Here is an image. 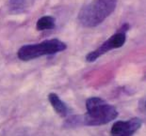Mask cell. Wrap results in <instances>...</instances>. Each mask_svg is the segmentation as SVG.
Returning <instances> with one entry per match:
<instances>
[{
	"label": "cell",
	"mask_w": 146,
	"mask_h": 136,
	"mask_svg": "<svg viewBox=\"0 0 146 136\" xmlns=\"http://www.w3.org/2000/svg\"><path fill=\"white\" fill-rule=\"evenodd\" d=\"M55 27V18L52 16H43L40 18L36 24V28L39 31L52 29Z\"/></svg>",
	"instance_id": "8"
},
{
	"label": "cell",
	"mask_w": 146,
	"mask_h": 136,
	"mask_svg": "<svg viewBox=\"0 0 146 136\" xmlns=\"http://www.w3.org/2000/svg\"><path fill=\"white\" fill-rule=\"evenodd\" d=\"M34 0H10V10L13 13H22L31 7Z\"/></svg>",
	"instance_id": "7"
},
{
	"label": "cell",
	"mask_w": 146,
	"mask_h": 136,
	"mask_svg": "<svg viewBox=\"0 0 146 136\" xmlns=\"http://www.w3.org/2000/svg\"><path fill=\"white\" fill-rule=\"evenodd\" d=\"M117 7V0H94L86 5L78 14L79 23L85 27L99 26Z\"/></svg>",
	"instance_id": "2"
},
{
	"label": "cell",
	"mask_w": 146,
	"mask_h": 136,
	"mask_svg": "<svg viewBox=\"0 0 146 136\" xmlns=\"http://www.w3.org/2000/svg\"><path fill=\"white\" fill-rule=\"evenodd\" d=\"M142 126V120L139 117H133L126 121L119 120L111 127V136H133Z\"/></svg>",
	"instance_id": "5"
},
{
	"label": "cell",
	"mask_w": 146,
	"mask_h": 136,
	"mask_svg": "<svg viewBox=\"0 0 146 136\" xmlns=\"http://www.w3.org/2000/svg\"><path fill=\"white\" fill-rule=\"evenodd\" d=\"M128 30H129V24H125L121 27V29L118 30V32H116L110 39H108L107 41H104L97 49L89 53L86 57V60L88 62H94L97 58L102 57L106 53L114 50V49L121 48L122 46H123L126 41V32Z\"/></svg>",
	"instance_id": "4"
},
{
	"label": "cell",
	"mask_w": 146,
	"mask_h": 136,
	"mask_svg": "<svg viewBox=\"0 0 146 136\" xmlns=\"http://www.w3.org/2000/svg\"><path fill=\"white\" fill-rule=\"evenodd\" d=\"M87 113L81 116L82 125L102 126L116 119L118 111L115 106L99 97H92L86 101Z\"/></svg>",
	"instance_id": "1"
},
{
	"label": "cell",
	"mask_w": 146,
	"mask_h": 136,
	"mask_svg": "<svg viewBox=\"0 0 146 136\" xmlns=\"http://www.w3.org/2000/svg\"><path fill=\"white\" fill-rule=\"evenodd\" d=\"M66 43L58 39L43 41L41 43L24 45L19 49L17 55L19 59L23 61H29L43 55H55L57 53L66 50Z\"/></svg>",
	"instance_id": "3"
},
{
	"label": "cell",
	"mask_w": 146,
	"mask_h": 136,
	"mask_svg": "<svg viewBox=\"0 0 146 136\" xmlns=\"http://www.w3.org/2000/svg\"><path fill=\"white\" fill-rule=\"evenodd\" d=\"M48 100L50 101L53 109L56 111V113L58 114L60 117H66L68 115V107L65 104L64 101L60 100V98L56 94V93H50L48 95Z\"/></svg>",
	"instance_id": "6"
}]
</instances>
